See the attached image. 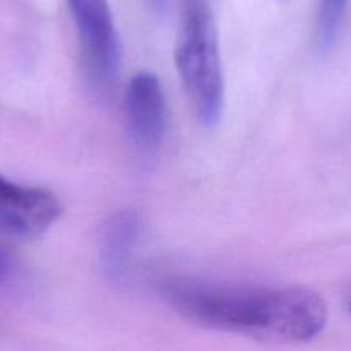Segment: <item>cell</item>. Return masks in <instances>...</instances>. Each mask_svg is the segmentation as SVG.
I'll return each mask as SVG.
<instances>
[{"mask_svg":"<svg viewBox=\"0 0 351 351\" xmlns=\"http://www.w3.org/2000/svg\"><path fill=\"white\" fill-rule=\"evenodd\" d=\"M168 298L194 324L269 341H311L328 324V305L321 295L300 287L189 283L168 288Z\"/></svg>","mask_w":351,"mask_h":351,"instance_id":"obj_1","label":"cell"},{"mask_svg":"<svg viewBox=\"0 0 351 351\" xmlns=\"http://www.w3.org/2000/svg\"><path fill=\"white\" fill-rule=\"evenodd\" d=\"M175 65L201 125L215 127L225 106V79L218 33L206 0L185 2L175 43Z\"/></svg>","mask_w":351,"mask_h":351,"instance_id":"obj_2","label":"cell"},{"mask_svg":"<svg viewBox=\"0 0 351 351\" xmlns=\"http://www.w3.org/2000/svg\"><path fill=\"white\" fill-rule=\"evenodd\" d=\"M67 5L89 74L98 84L110 86L119 75L122 48L108 0H67Z\"/></svg>","mask_w":351,"mask_h":351,"instance_id":"obj_3","label":"cell"},{"mask_svg":"<svg viewBox=\"0 0 351 351\" xmlns=\"http://www.w3.org/2000/svg\"><path fill=\"white\" fill-rule=\"evenodd\" d=\"M62 215L51 192L16 184L0 175V233L16 239L43 235Z\"/></svg>","mask_w":351,"mask_h":351,"instance_id":"obj_4","label":"cell"},{"mask_svg":"<svg viewBox=\"0 0 351 351\" xmlns=\"http://www.w3.org/2000/svg\"><path fill=\"white\" fill-rule=\"evenodd\" d=\"M127 132L136 149L153 154L160 149L167 125V98L156 74L141 71L125 89Z\"/></svg>","mask_w":351,"mask_h":351,"instance_id":"obj_5","label":"cell"},{"mask_svg":"<svg viewBox=\"0 0 351 351\" xmlns=\"http://www.w3.org/2000/svg\"><path fill=\"white\" fill-rule=\"evenodd\" d=\"M139 235L141 218L136 211H120L106 219L99 239V261L105 276L113 283L125 280Z\"/></svg>","mask_w":351,"mask_h":351,"instance_id":"obj_6","label":"cell"},{"mask_svg":"<svg viewBox=\"0 0 351 351\" xmlns=\"http://www.w3.org/2000/svg\"><path fill=\"white\" fill-rule=\"evenodd\" d=\"M348 0H319V16H317V47L322 51L332 47L341 26L343 16H345Z\"/></svg>","mask_w":351,"mask_h":351,"instance_id":"obj_7","label":"cell"},{"mask_svg":"<svg viewBox=\"0 0 351 351\" xmlns=\"http://www.w3.org/2000/svg\"><path fill=\"white\" fill-rule=\"evenodd\" d=\"M12 273V264H10V259L7 257V254L0 249V281H5L7 278Z\"/></svg>","mask_w":351,"mask_h":351,"instance_id":"obj_8","label":"cell"},{"mask_svg":"<svg viewBox=\"0 0 351 351\" xmlns=\"http://www.w3.org/2000/svg\"><path fill=\"white\" fill-rule=\"evenodd\" d=\"M149 3L154 10H163L167 7V0H149Z\"/></svg>","mask_w":351,"mask_h":351,"instance_id":"obj_9","label":"cell"},{"mask_svg":"<svg viewBox=\"0 0 351 351\" xmlns=\"http://www.w3.org/2000/svg\"><path fill=\"white\" fill-rule=\"evenodd\" d=\"M350 312H351V305H350Z\"/></svg>","mask_w":351,"mask_h":351,"instance_id":"obj_10","label":"cell"}]
</instances>
